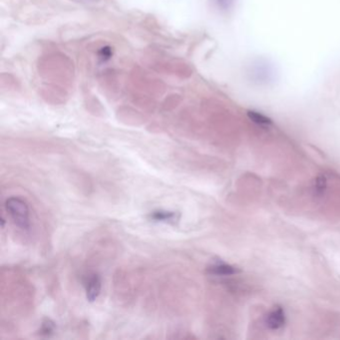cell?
Listing matches in <instances>:
<instances>
[{
	"instance_id": "cell-1",
	"label": "cell",
	"mask_w": 340,
	"mask_h": 340,
	"mask_svg": "<svg viewBox=\"0 0 340 340\" xmlns=\"http://www.w3.org/2000/svg\"><path fill=\"white\" fill-rule=\"evenodd\" d=\"M5 208L17 227L21 229L29 228V209L25 201L18 197H11L5 202Z\"/></svg>"
},
{
	"instance_id": "cell-3",
	"label": "cell",
	"mask_w": 340,
	"mask_h": 340,
	"mask_svg": "<svg viewBox=\"0 0 340 340\" xmlns=\"http://www.w3.org/2000/svg\"><path fill=\"white\" fill-rule=\"evenodd\" d=\"M285 322V316H284V312L280 307H276L274 308L268 315L266 318V323L267 326L270 329H278L280 327L283 326Z\"/></svg>"
},
{
	"instance_id": "cell-6",
	"label": "cell",
	"mask_w": 340,
	"mask_h": 340,
	"mask_svg": "<svg viewBox=\"0 0 340 340\" xmlns=\"http://www.w3.org/2000/svg\"><path fill=\"white\" fill-rule=\"evenodd\" d=\"M248 117L254 123H256V124H258L260 126L267 127V126L271 125V121L268 118H266V117H264V116H262L260 114L255 113V112H248Z\"/></svg>"
},
{
	"instance_id": "cell-4",
	"label": "cell",
	"mask_w": 340,
	"mask_h": 340,
	"mask_svg": "<svg viewBox=\"0 0 340 340\" xmlns=\"http://www.w3.org/2000/svg\"><path fill=\"white\" fill-rule=\"evenodd\" d=\"M208 271L215 275H231L237 272V269L229 264L226 263H220L212 265L208 268Z\"/></svg>"
},
{
	"instance_id": "cell-9",
	"label": "cell",
	"mask_w": 340,
	"mask_h": 340,
	"mask_svg": "<svg viewBox=\"0 0 340 340\" xmlns=\"http://www.w3.org/2000/svg\"><path fill=\"white\" fill-rule=\"evenodd\" d=\"M4 225H5V220L2 218V219H1V227H2V228L4 227Z\"/></svg>"
},
{
	"instance_id": "cell-8",
	"label": "cell",
	"mask_w": 340,
	"mask_h": 340,
	"mask_svg": "<svg viewBox=\"0 0 340 340\" xmlns=\"http://www.w3.org/2000/svg\"><path fill=\"white\" fill-rule=\"evenodd\" d=\"M326 187V180L324 177H318L315 181V190L318 194H321Z\"/></svg>"
},
{
	"instance_id": "cell-7",
	"label": "cell",
	"mask_w": 340,
	"mask_h": 340,
	"mask_svg": "<svg viewBox=\"0 0 340 340\" xmlns=\"http://www.w3.org/2000/svg\"><path fill=\"white\" fill-rule=\"evenodd\" d=\"M55 328V324L52 320L46 318L44 319V321L42 322L41 328H40V333L43 335H49L54 331Z\"/></svg>"
},
{
	"instance_id": "cell-2",
	"label": "cell",
	"mask_w": 340,
	"mask_h": 340,
	"mask_svg": "<svg viewBox=\"0 0 340 340\" xmlns=\"http://www.w3.org/2000/svg\"><path fill=\"white\" fill-rule=\"evenodd\" d=\"M101 287H102V281L101 278L98 274H93L87 283V288H86V297L88 301L93 302L97 299L101 292Z\"/></svg>"
},
{
	"instance_id": "cell-5",
	"label": "cell",
	"mask_w": 340,
	"mask_h": 340,
	"mask_svg": "<svg viewBox=\"0 0 340 340\" xmlns=\"http://www.w3.org/2000/svg\"><path fill=\"white\" fill-rule=\"evenodd\" d=\"M150 218L151 220L156 221V222H172V221H175L176 214L173 212L158 211V212L152 213Z\"/></svg>"
}]
</instances>
